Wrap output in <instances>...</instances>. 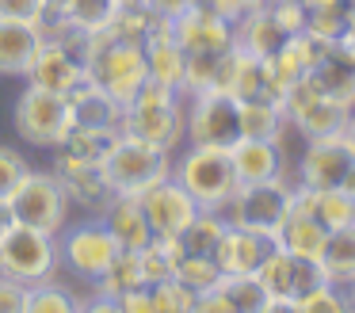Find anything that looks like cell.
Here are the masks:
<instances>
[{
	"mask_svg": "<svg viewBox=\"0 0 355 313\" xmlns=\"http://www.w3.org/2000/svg\"><path fill=\"white\" fill-rule=\"evenodd\" d=\"M119 134L138 137V142L176 157V149L187 142V134H184V92L168 88V84H161V81H146L138 96L123 107V126H119Z\"/></svg>",
	"mask_w": 355,
	"mask_h": 313,
	"instance_id": "6da1fadb",
	"label": "cell"
},
{
	"mask_svg": "<svg viewBox=\"0 0 355 313\" xmlns=\"http://www.w3.org/2000/svg\"><path fill=\"white\" fill-rule=\"evenodd\" d=\"M172 180L195 198L199 210H222L230 195L237 191V172H233L230 149L218 145H191L172 157Z\"/></svg>",
	"mask_w": 355,
	"mask_h": 313,
	"instance_id": "7a4b0ae2",
	"label": "cell"
},
{
	"mask_svg": "<svg viewBox=\"0 0 355 313\" xmlns=\"http://www.w3.org/2000/svg\"><path fill=\"white\" fill-rule=\"evenodd\" d=\"M88 76L111 92L119 103H130L149 81V61L138 42H123L107 27L92 35V53H88Z\"/></svg>",
	"mask_w": 355,
	"mask_h": 313,
	"instance_id": "3957f363",
	"label": "cell"
},
{
	"mask_svg": "<svg viewBox=\"0 0 355 313\" xmlns=\"http://www.w3.org/2000/svg\"><path fill=\"white\" fill-rule=\"evenodd\" d=\"M58 271H62L58 233H42V229L16 221L0 237V275H8L24 287H39L46 279H58Z\"/></svg>",
	"mask_w": 355,
	"mask_h": 313,
	"instance_id": "277c9868",
	"label": "cell"
},
{
	"mask_svg": "<svg viewBox=\"0 0 355 313\" xmlns=\"http://www.w3.org/2000/svg\"><path fill=\"white\" fill-rule=\"evenodd\" d=\"M184 134L191 145L233 149L241 142V99L225 88H202L184 96Z\"/></svg>",
	"mask_w": 355,
	"mask_h": 313,
	"instance_id": "5b68a950",
	"label": "cell"
},
{
	"mask_svg": "<svg viewBox=\"0 0 355 313\" xmlns=\"http://www.w3.org/2000/svg\"><path fill=\"white\" fill-rule=\"evenodd\" d=\"M291 206H294V183L286 176H279V180L268 183H241L218 214L225 218V226H245L279 237Z\"/></svg>",
	"mask_w": 355,
	"mask_h": 313,
	"instance_id": "8992f818",
	"label": "cell"
},
{
	"mask_svg": "<svg viewBox=\"0 0 355 313\" xmlns=\"http://www.w3.org/2000/svg\"><path fill=\"white\" fill-rule=\"evenodd\" d=\"M103 176L115 187V195H141L146 187L172 176V153L153 149V145L138 142V137L119 134V142L103 157Z\"/></svg>",
	"mask_w": 355,
	"mask_h": 313,
	"instance_id": "52a82bcc",
	"label": "cell"
},
{
	"mask_svg": "<svg viewBox=\"0 0 355 313\" xmlns=\"http://www.w3.org/2000/svg\"><path fill=\"white\" fill-rule=\"evenodd\" d=\"M8 206L16 214L19 226H31V229H42V233H62L69 226V195H65L62 180L54 172H31L12 187L8 195Z\"/></svg>",
	"mask_w": 355,
	"mask_h": 313,
	"instance_id": "ba28073f",
	"label": "cell"
},
{
	"mask_svg": "<svg viewBox=\"0 0 355 313\" xmlns=\"http://www.w3.org/2000/svg\"><path fill=\"white\" fill-rule=\"evenodd\" d=\"M16 134L35 149H54L65 134L73 130V115H69V99L62 92H46L39 84H27L16 99Z\"/></svg>",
	"mask_w": 355,
	"mask_h": 313,
	"instance_id": "9c48e42d",
	"label": "cell"
},
{
	"mask_svg": "<svg viewBox=\"0 0 355 313\" xmlns=\"http://www.w3.org/2000/svg\"><path fill=\"white\" fill-rule=\"evenodd\" d=\"M58 248H62V267L73 275V279L96 282L103 279V271L111 267V260L119 256V244L111 237V229L103 226L100 218H88V221H77V226H65L58 233Z\"/></svg>",
	"mask_w": 355,
	"mask_h": 313,
	"instance_id": "30bf717a",
	"label": "cell"
},
{
	"mask_svg": "<svg viewBox=\"0 0 355 313\" xmlns=\"http://www.w3.org/2000/svg\"><path fill=\"white\" fill-rule=\"evenodd\" d=\"M352 168H355V153L344 134L309 137L302 145L298 160H294L291 183L294 187H306V191H332V187H344Z\"/></svg>",
	"mask_w": 355,
	"mask_h": 313,
	"instance_id": "8fae6325",
	"label": "cell"
},
{
	"mask_svg": "<svg viewBox=\"0 0 355 313\" xmlns=\"http://www.w3.org/2000/svg\"><path fill=\"white\" fill-rule=\"evenodd\" d=\"M256 279L268 287L271 298H291V302H302V298H309L313 290L329 287V275H324L321 260L298 256V252L283 248V244H275V252L260 264Z\"/></svg>",
	"mask_w": 355,
	"mask_h": 313,
	"instance_id": "7c38bea8",
	"label": "cell"
},
{
	"mask_svg": "<svg viewBox=\"0 0 355 313\" xmlns=\"http://www.w3.org/2000/svg\"><path fill=\"white\" fill-rule=\"evenodd\" d=\"M138 198H141V210H146V218H149V229H153V241H168L172 244L187 229V221L199 214L195 198L187 195L172 176H164L161 183L146 187Z\"/></svg>",
	"mask_w": 355,
	"mask_h": 313,
	"instance_id": "4fadbf2b",
	"label": "cell"
},
{
	"mask_svg": "<svg viewBox=\"0 0 355 313\" xmlns=\"http://www.w3.org/2000/svg\"><path fill=\"white\" fill-rule=\"evenodd\" d=\"M279 237L271 233H260V229H245V226H230L218 244V267L225 275H256L260 264L275 252Z\"/></svg>",
	"mask_w": 355,
	"mask_h": 313,
	"instance_id": "5bb4252c",
	"label": "cell"
},
{
	"mask_svg": "<svg viewBox=\"0 0 355 313\" xmlns=\"http://www.w3.org/2000/svg\"><path fill=\"white\" fill-rule=\"evenodd\" d=\"M233 157V172H237V187L241 183H268L286 176V157L279 137H241L237 145L230 149Z\"/></svg>",
	"mask_w": 355,
	"mask_h": 313,
	"instance_id": "9a60e30c",
	"label": "cell"
},
{
	"mask_svg": "<svg viewBox=\"0 0 355 313\" xmlns=\"http://www.w3.org/2000/svg\"><path fill=\"white\" fill-rule=\"evenodd\" d=\"M65 99H69L73 126H92V130H119L123 126V103L103 84H96L92 76H85Z\"/></svg>",
	"mask_w": 355,
	"mask_h": 313,
	"instance_id": "2e32d148",
	"label": "cell"
},
{
	"mask_svg": "<svg viewBox=\"0 0 355 313\" xmlns=\"http://www.w3.org/2000/svg\"><path fill=\"white\" fill-rule=\"evenodd\" d=\"M100 221L111 229V237H115V244L123 252H141L153 241V229H149V218H146V210H141L138 195H115L103 206Z\"/></svg>",
	"mask_w": 355,
	"mask_h": 313,
	"instance_id": "e0dca14e",
	"label": "cell"
},
{
	"mask_svg": "<svg viewBox=\"0 0 355 313\" xmlns=\"http://www.w3.org/2000/svg\"><path fill=\"white\" fill-rule=\"evenodd\" d=\"M85 76H88L85 65L77 58H69L65 50H58L54 42H46V38H42V50L35 53L31 69H27V84H39L46 92H62V96H69Z\"/></svg>",
	"mask_w": 355,
	"mask_h": 313,
	"instance_id": "ac0fdd59",
	"label": "cell"
},
{
	"mask_svg": "<svg viewBox=\"0 0 355 313\" xmlns=\"http://www.w3.org/2000/svg\"><path fill=\"white\" fill-rule=\"evenodd\" d=\"M39 50H42L39 23L0 19V76H27Z\"/></svg>",
	"mask_w": 355,
	"mask_h": 313,
	"instance_id": "d6986e66",
	"label": "cell"
},
{
	"mask_svg": "<svg viewBox=\"0 0 355 313\" xmlns=\"http://www.w3.org/2000/svg\"><path fill=\"white\" fill-rule=\"evenodd\" d=\"M119 142V130H92V126H73L62 142L54 145V168H85L103 164L111 145Z\"/></svg>",
	"mask_w": 355,
	"mask_h": 313,
	"instance_id": "ffe728a7",
	"label": "cell"
},
{
	"mask_svg": "<svg viewBox=\"0 0 355 313\" xmlns=\"http://www.w3.org/2000/svg\"><path fill=\"white\" fill-rule=\"evenodd\" d=\"M54 176L62 180L65 195H69V206H80V210L96 214L100 218L103 206L115 198V187L103 176V164H85V168H54Z\"/></svg>",
	"mask_w": 355,
	"mask_h": 313,
	"instance_id": "44dd1931",
	"label": "cell"
},
{
	"mask_svg": "<svg viewBox=\"0 0 355 313\" xmlns=\"http://www.w3.org/2000/svg\"><path fill=\"white\" fill-rule=\"evenodd\" d=\"M294 203L302 210H309L324 229H344L355 226V198L347 195L344 187H332V191H306V187H294Z\"/></svg>",
	"mask_w": 355,
	"mask_h": 313,
	"instance_id": "7402d4cb",
	"label": "cell"
},
{
	"mask_svg": "<svg viewBox=\"0 0 355 313\" xmlns=\"http://www.w3.org/2000/svg\"><path fill=\"white\" fill-rule=\"evenodd\" d=\"M225 218L218 210H199L191 221H187V229L172 241V248L184 252V256H218V244H222L225 237Z\"/></svg>",
	"mask_w": 355,
	"mask_h": 313,
	"instance_id": "603a6c76",
	"label": "cell"
},
{
	"mask_svg": "<svg viewBox=\"0 0 355 313\" xmlns=\"http://www.w3.org/2000/svg\"><path fill=\"white\" fill-rule=\"evenodd\" d=\"M225 92H233L241 103H245V99H275L271 96V81H268V61L256 58V53H245L237 46V58H233Z\"/></svg>",
	"mask_w": 355,
	"mask_h": 313,
	"instance_id": "cb8c5ba5",
	"label": "cell"
},
{
	"mask_svg": "<svg viewBox=\"0 0 355 313\" xmlns=\"http://www.w3.org/2000/svg\"><path fill=\"white\" fill-rule=\"evenodd\" d=\"M324 237H329V229H324L309 210H302L298 203L291 206L283 229H279V244H283V248H291V252H298V256H321Z\"/></svg>",
	"mask_w": 355,
	"mask_h": 313,
	"instance_id": "d4e9b609",
	"label": "cell"
},
{
	"mask_svg": "<svg viewBox=\"0 0 355 313\" xmlns=\"http://www.w3.org/2000/svg\"><path fill=\"white\" fill-rule=\"evenodd\" d=\"M321 267L329 275L332 287H347L355 279V226H344V229H332L324 237V248H321Z\"/></svg>",
	"mask_w": 355,
	"mask_h": 313,
	"instance_id": "484cf974",
	"label": "cell"
},
{
	"mask_svg": "<svg viewBox=\"0 0 355 313\" xmlns=\"http://www.w3.org/2000/svg\"><path fill=\"white\" fill-rule=\"evenodd\" d=\"M347 107L336 103V99H313V103L306 107L302 115H294V130H298L302 137H329V134H344V122H347Z\"/></svg>",
	"mask_w": 355,
	"mask_h": 313,
	"instance_id": "4316f807",
	"label": "cell"
},
{
	"mask_svg": "<svg viewBox=\"0 0 355 313\" xmlns=\"http://www.w3.org/2000/svg\"><path fill=\"white\" fill-rule=\"evenodd\" d=\"M286 126V111L279 99H245L241 103V137H271L275 142Z\"/></svg>",
	"mask_w": 355,
	"mask_h": 313,
	"instance_id": "83f0119b",
	"label": "cell"
},
{
	"mask_svg": "<svg viewBox=\"0 0 355 313\" xmlns=\"http://www.w3.org/2000/svg\"><path fill=\"white\" fill-rule=\"evenodd\" d=\"M27 313H85V294L65 287L62 279H46L27 287Z\"/></svg>",
	"mask_w": 355,
	"mask_h": 313,
	"instance_id": "f1b7e54d",
	"label": "cell"
},
{
	"mask_svg": "<svg viewBox=\"0 0 355 313\" xmlns=\"http://www.w3.org/2000/svg\"><path fill=\"white\" fill-rule=\"evenodd\" d=\"M149 287L146 282V271H141V260L138 252H119L115 260H111V267L103 271V279L96 282L92 290H103V294L111 298H123V294H134V290Z\"/></svg>",
	"mask_w": 355,
	"mask_h": 313,
	"instance_id": "f546056e",
	"label": "cell"
},
{
	"mask_svg": "<svg viewBox=\"0 0 355 313\" xmlns=\"http://www.w3.org/2000/svg\"><path fill=\"white\" fill-rule=\"evenodd\" d=\"M176 252V248H172ZM222 267H218L214 256H184V252H176V267H172V279H180L184 287H191L195 294H202V290L218 287L222 282Z\"/></svg>",
	"mask_w": 355,
	"mask_h": 313,
	"instance_id": "4dcf8cb0",
	"label": "cell"
},
{
	"mask_svg": "<svg viewBox=\"0 0 355 313\" xmlns=\"http://www.w3.org/2000/svg\"><path fill=\"white\" fill-rule=\"evenodd\" d=\"M222 294L230 298L233 313H260L263 302H268V287H263L256 275H222Z\"/></svg>",
	"mask_w": 355,
	"mask_h": 313,
	"instance_id": "1f68e13d",
	"label": "cell"
},
{
	"mask_svg": "<svg viewBox=\"0 0 355 313\" xmlns=\"http://www.w3.org/2000/svg\"><path fill=\"white\" fill-rule=\"evenodd\" d=\"M119 4H123V0H69L62 15H65V19H73L77 27H85V31H92V35H96V31L111 27Z\"/></svg>",
	"mask_w": 355,
	"mask_h": 313,
	"instance_id": "d6a6232c",
	"label": "cell"
},
{
	"mask_svg": "<svg viewBox=\"0 0 355 313\" xmlns=\"http://www.w3.org/2000/svg\"><path fill=\"white\" fill-rule=\"evenodd\" d=\"M141 260V271H146V282L153 287V282H164L172 279V267H176V252H172L168 241H149L146 248L138 252Z\"/></svg>",
	"mask_w": 355,
	"mask_h": 313,
	"instance_id": "836d02e7",
	"label": "cell"
},
{
	"mask_svg": "<svg viewBox=\"0 0 355 313\" xmlns=\"http://www.w3.org/2000/svg\"><path fill=\"white\" fill-rule=\"evenodd\" d=\"M298 313H352V302H347L344 287H321L313 290L309 298H302L298 302Z\"/></svg>",
	"mask_w": 355,
	"mask_h": 313,
	"instance_id": "e575fe53",
	"label": "cell"
},
{
	"mask_svg": "<svg viewBox=\"0 0 355 313\" xmlns=\"http://www.w3.org/2000/svg\"><path fill=\"white\" fill-rule=\"evenodd\" d=\"M27 157L19 149H12V145H0V198H8L12 187H16L19 180L27 176Z\"/></svg>",
	"mask_w": 355,
	"mask_h": 313,
	"instance_id": "d590c367",
	"label": "cell"
},
{
	"mask_svg": "<svg viewBox=\"0 0 355 313\" xmlns=\"http://www.w3.org/2000/svg\"><path fill=\"white\" fill-rule=\"evenodd\" d=\"M0 19H19V23H39L46 19V0H0Z\"/></svg>",
	"mask_w": 355,
	"mask_h": 313,
	"instance_id": "8d00e7d4",
	"label": "cell"
},
{
	"mask_svg": "<svg viewBox=\"0 0 355 313\" xmlns=\"http://www.w3.org/2000/svg\"><path fill=\"white\" fill-rule=\"evenodd\" d=\"M0 313H27V287L0 275Z\"/></svg>",
	"mask_w": 355,
	"mask_h": 313,
	"instance_id": "74e56055",
	"label": "cell"
},
{
	"mask_svg": "<svg viewBox=\"0 0 355 313\" xmlns=\"http://www.w3.org/2000/svg\"><path fill=\"white\" fill-rule=\"evenodd\" d=\"M191 8H199V12H210L218 15V19H237L241 8H245V0H191Z\"/></svg>",
	"mask_w": 355,
	"mask_h": 313,
	"instance_id": "f35d334b",
	"label": "cell"
},
{
	"mask_svg": "<svg viewBox=\"0 0 355 313\" xmlns=\"http://www.w3.org/2000/svg\"><path fill=\"white\" fill-rule=\"evenodd\" d=\"M195 313H233L230 298L222 294V287H210L195 298Z\"/></svg>",
	"mask_w": 355,
	"mask_h": 313,
	"instance_id": "ab89813d",
	"label": "cell"
},
{
	"mask_svg": "<svg viewBox=\"0 0 355 313\" xmlns=\"http://www.w3.org/2000/svg\"><path fill=\"white\" fill-rule=\"evenodd\" d=\"M119 305H123V313H157V302H153V290L149 287L134 290V294H123Z\"/></svg>",
	"mask_w": 355,
	"mask_h": 313,
	"instance_id": "60d3db41",
	"label": "cell"
},
{
	"mask_svg": "<svg viewBox=\"0 0 355 313\" xmlns=\"http://www.w3.org/2000/svg\"><path fill=\"white\" fill-rule=\"evenodd\" d=\"M141 4L153 15H161V19H176V15H184L191 8V0H141Z\"/></svg>",
	"mask_w": 355,
	"mask_h": 313,
	"instance_id": "b9f144b4",
	"label": "cell"
},
{
	"mask_svg": "<svg viewBox=\"0 0 355 313\" xmlns=\"http://www.w3.org/2000/svg\"><path fill=\"white\" fill-rule=\"evenodd\" d=\"M85 313H123V305H119V298L92 290V294H85Z\"/></svg>",
	"mask_w": 355,
	"mask_h": 313,
	"instance_id": "7bdbcfd3",
	"label": "cell"
},
{
	"mask_svg": "<svg viewBox=\"0 0 355 313\" xmlns=\"http://www.w3.org/2000/svg\"><path fill=\"white\" fill-rule=\"evenodd\" d=\"M260 313H298V302H291V298H268Z\"/></svg>",
	"mask_w": 355,
	"mask_h": 313,
	"instance_id": "ee69618b",
	"label": "cell"
},
{
	"mask_svg": "<svg viewBox=\"0 0 355 313\" xmlns=\"http://www.w3.org/2000/svg\"><path fill=\"white\" fill-rule=\"evenodd\" d=\"M16 226V214H12V206H8V198H0V237L8 233V229Z\"/></svg>",
	"mask_w": 355,
	"mask_h": 313,
	"instance_id": "f6af8a7d",
	"label": "cell"
},
{
	"mask_svg": "<svg viewBox=\"0 0 355 313\" xmlns=\"http://www.w3.org/2000/svg\"><path fill=\"white\" fill-rule=\"evenodd\" d=\"M336 46H340V53H344V58H347V61H352V65H355V27H352V31H347V35H344V38H340V42H336Z\"/></svg>",
	"mask_w": 355,
	"mask_h": 313,
	"instance_id": "bcb514c9",
	"label": "cell"
},
{
	"mask_svg": "<svg viewBox=\"0 0 355 313\" xmlns=\"http://www.w3.org/2000/svg\"><path fill=\"white\" fill-rule=\"evenodd\" d=\"M344 137H347V145H352V153H355V107H352V115H347V122H344Z\"/></svg>",
	"mask_w": 355,
	"mask_h": 313,
	"instance_id": "7dc6e473",
	"label": "cell"
},
{
	"mask_svg": "<svg viewBox=\"0 0 355 313\" xmlns=\"http://www.w3.org/2000/svg\"><path fill=\"white\" fill-rule=\"evenodd\" d=\"M69 0H46V15H62Z\"/></svg>",
	"mask_w": 355,
	"mask_h": 313,
	"instance_id": "c3c4849f",
	"label": "cell"
},
{
	"mask_svg": "<svg viewBox=\"0 0 355 313\" xmlns=\"http://www.w3.org/2000/svg\"><path fill=\"white\" fill-rule=\"evenodd\" d=\"M344 191H347V195L355 198V168H352V172H347V180H344Z\"/></svg>",
	"mask_w": 355,
	"mask_h": 313,
	"instance_id": "681fc988",
	"label": "cell"
},
{
	"mask_svg": "<svg viewBox=\"0 0 355 313\" xmlns=\"http://www.w3.org/2000/svg\"><path fill=\"white\" fill-rule=\"evenodd\" d=\"M344 294H347V302H352V313H355V279L344 287Z\"/></svg>",
	"mask_w": 355,
	"mask_h": 313,
	"instance_id": "f907efd6",
	"label": "cell"
},
{
	"mask_svg": "<svg viewBox=\"0 0 355 313\" xmlns=\"http://www.w3.org/2000/svg\"><path fill=\"white\" fill-rule=\"evenodd\" d=\"M294 4H306V0H294Z\"/></svg>",
	"mask_w": 355,
	"mask_h": 313,
	"instance_id": "816d5d0a",
	"label": "cell"
}]
</instances>
